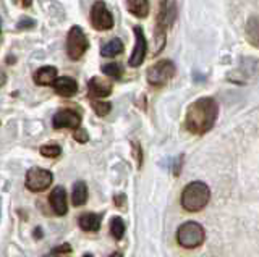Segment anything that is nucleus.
<instances>
[{
    "mask_svg": "<svg viewBox=\"0 0 259 257\" xmlns=\"http://www.w3.org/2000/svg\"><path fill=\"white\" fill-rule=\"evenodd\" d=\"M219 117V104L212 97H201L194 100L186 110L185 126L193 134H206L212 130Z\"/></svg>",
    "mask_w": 259,
    "mask_h": 257,
    "instance_id": "f257e3e1",
    "label": "nucleus"
},
{
    "mask_svg": "<svg viewBox=\"0 0 259 257\" xmlns=\"http://www.w3.org/2000/svg\"><path fill=\"white\" fill-rule=\"evenodd\" d=\"M210 199V189L206 183L193 181L186 184L182 192V205L188 212H199L202 211Z\"/></svg>",
    "mask_w": 259,
    "mask_h": 257,
    "instance_id": "f03ea898",
    "label": "nucleus"
},
{
    "mask_svg": "<svg viewBox=\"0 0 259 257\" xmlns=\"http://www.w3.org/2000/svg\"><path fill=\"white\" fill-rule=\"evenodd\" d=\"M204 238H206L204 228H202L198 222H186L177 231L178 244L185 249L199 247L202 243H204Z\"/></svg>",
    "mask_w": 259,
    "mask_h": 257,
    "instance_id": "7ed1b4c3",
    "label": "nucleus"
},
{
    "mask_svg": "<svg viewBox=\"0 0 259 257\" xmlns=\"http://www.w3.org/2000/svg\"><path fill=\"white\" fill-rule=\"evenodd\" d=\"M174 13H170L167 0H159V13L156 18V31H154V54H159L165 45V29L172 23Z\"/></svg>",
    "mask_w": 259,
    "mask_h": 257,
    "instance_id": "20e7f679",
    "label": "nucleus"
},
{
    "mask_svg": "<svg viewBox=\"0 0 259 257\" xmlns=\"http://www.w3.org/2000/svg\"><path fill=\"white\" fill-rule=\"evenodd\" d=\"M89 49L88 36L81 26H71L67 36V54L71 60H78Z\"/></svg>",
    "mask_w": 259,
    "mask_h": 257,
    "instance_id": "39448f33",
    "label": "nucleus"
},
{
    "mask_svg": "<svg viewBox=\"0 0 259 257\" xmlns=\"http://www.w3.org/2000/svg\"><path fill=\"white\" fill-rule=\"evenodd\" d=\"M175 71H177V68L174 65V62L160 60L148 70L146 78H148V83L151 86H162V84L168 83L170 79L175 76Z\"/></svg>",
    "mask_w": 259,
    "mask_h": 257,
    "instance_id": "423d86ee",
    "label": "nucleus"
},
{
    "mask_svg": "<svg viewBox=\"0 0 259 257\" xmlns=\"http://www.w3.org/2000/svg\"><path fill=\"white\" fill-rule=\"evenodd\" d=\"M24 184H26V188L29 191H34V192L46 191L52 184V173L49 170H44V168L32 167L26 173V181H24Z\"/></svg>",
    "mask_w": 259,
    "mask_h": 257,
    "instance_id": "0eeeda50",
    "label": "nucleus"
},
{
    "mask_svg": "<svg viewBox=\"0 0 259 257\" xmlns=\"http://www.w3.org/2000/svg\"><path fill=\"white\" fill-rule=\"evenodd\" d=\"M91 25L97 31H109L113 28V15L102 0H97L91 7Z\"/></svg>",
    "mask_w": 259,
    "mask_h": 257,
    "instance_id": "6e6552de",
    "label": "nucleus"
},
{
    "mask_svg": "<svg viewBox=\"0 0 259 257\" xmlns=\"http://www.w3.org/2000/svg\"><path fill=\"white\" fill-rule=\"evenodd\" d=\"M259 70V62L253 59H243L240 67L232 70L227 78L230 79V83H237V84H245L248 83L251 78L256 75V71Z\"/></svg>",
    "mask_w": 259,
    "mask_h": 257,
    "instance_id": "1a4fd4ad",
    "label": "nucleus"
},
{
    "mask_svg": "<svg viewBox=\"0 0 259 257\" xmlns=\"http://www.w3.org/2000/svg\"><path fill=\"white\" fill-rule=\"evenodd\" d=\"M133 33L136 37V44H135V49L132 52V57L128 60V65L132 68L140 67L141 63L146 59V52H148V42H146V36H144V31L141 26H135L133 28Z\"/></svg>",
    "mask_w": 259,
    "mask_h": 257,
    "instance_id": "9d476101",
    "label": "nucleus"
},
{
    "mask_svg": "<svg viewBox=\"0 0 259 257\" xmlns=\"http://www.w3.org/2000/svg\"><path fill=\"white\" fill-rule=\"evenodd\" d=\"M52 125H54L55 130H62V128H71V130H76V128H79V125H81V115L75 110L63 109L54 115Z\"/></svg>",
    "mask_w": 259,
    "mask_h": 257,
    "instance_id": "9b49d317",
    "label": "nucleus"
},
{
    "mask_svg": "<svg viewBox=\"0 0 259 257\" xmlns=\"http://www.w3.org/2000/svg\"><path fill=\"white\" fill-rule=\"evenodd\" d=\"M112 94V83L102 78H91L88 81V95L89 97H107Z\"/></svg>",
    "mask_w": 259,
    "mask_h": 257,
    "instance_id": "f8f14e48",
    "label": "nucleus"
},
{
    "mask_svg": "<svg viewBox=\"0 0 259 257\" xmlns=\"http://www.w3.org/2000/svg\"><path fill=\"white\" fill-rule=\"evenodd\" d=\"M49 202H51V207L55 215H65L68 212V204H67V192L62 186H57L55 189H52L51 196H49Z\"/></svg>",
    "mask_w": 259,
    "mask_h": 257,
    "instance_id": "ddd939ff",
    "label": "nucleus"
},
{
    "mask_svg": "<svg viewBox=\"0 0 259 257\" xmlns=\"http://www.w3.org/2000/svg\"><path fill=\"white\" fill-rule=\"evenodd\" d=\"M54 91L62 95V97H71L73 94H76L78 91V84L73 78L70 76H60V78H55V81L52 83Z\"/></svg>",
    "mask_w": 259,
    "mask_h": 257,
    "instance_id": "4468645a",
    "label": "nucleus"
},
{
    "mask_svg": "<svg viewBox=\"0 0 259 257\" xmlns=\"http://www.w3.org/2000/svg\"><path fill=\"white\" fill-rule=\"evenodd\" d=\"M101 222H102V215L94 214V212L81 214L78 219V225L84 231H97L101 228Z\"/></svg>",
    "mask_w": 259,
    "mask_h": 257,
    "instance_id": "2eb2a0df",
    "label": "nucleus"
},
{
    "mask_svg": "<svg viewBox=\"0 0 259 257\" xmlns=\"http://www.w3.org/2000/svg\"><path fill=\"white\" fill-rule=\"evenodd\" d=\"M57 68L55 67H40L34 73V83L39 86H49L55 81Z\"/></svg>",
    "mask_w": 259,
    "mask_h": 257,
    "instance_id": "dca6fc26",
    "label": "nucleus"
},
{
    "mask_svg": "<svg viewBox=\"0 0 259 257\" xmlns=\"http://www.w3.org/2000/svg\"><path fill=\"white\" fill-rule=\"evenodd\" d=\"M126 10L138 18H146L149 15V0H126Z\"/></svg>",
    "mask_w": 259,
    "mask_h": 257,
    "instance_id": "f3484780",
    "label": "nucleus"
},
{
    "mask_svg": "<svg viewBox=\"0 0 259 257\" xmlns=\"http://www.w3.org/2000/svg\"><path fill=\"white\" fill-rule=\"evenodd\" d=\"M246 37L251 45L259 47V17H251L246 23Z\"/></svg>",
    "mask_w": 259,
    "mask_h": 257,
    "instance_id": "a211bd4d",
    "label": "nucleus"
},
{
    "mask_svg": "<svg viewBox=\"0 0 259 257\" xmlns=\"http://www.w3.org/2000/svg\"><path fill=\"white\" fill-rule=\"evenodd\" d=\"M121 52H123V42L120 39H112V41L101 47L102 57H115V55H120Z\"/></svg>",
    "mask_w": 259,
    "mask_h": 257,
    "instance_id": "6ab92c4d",
    "label": "nucleus"
},
{
    "mask_svg": "<svg viewBox=\"0 0 259 257\" xmlns=\"http://www.w3.org/2000/svg\"><path fill=\"white\" fill-rule=\"evenodd\" d=\"M71 199H73V204L75 205H83L88 199V186L84 181H76L75 186H73V194H71Z\"/></svg>",
    "mask_w": 259,
    "mask_h": 257,
    "instance_id": "aec40b11",
    "label": "nucleus"
},
{
    "mask_svg": "<svg viewBox=\"0 0 259 257\" xmlns=\"http://www.w3.org/2000/svg\"><path fill=\"white\" fill-rule=\"evenodd\" d=\"M110 233L115 239H121L125 235V223L120 217H113L110 222Z\"/></svg>",
    "mask_w": 259,
    "mask_h": 257,
    "instance_id": "412c9836",
    "label": "nucleus"
},
{
    "mask_svg": "<svg viewBox=\"0 0 259 257\" xmlns=\"http://www.w3.org/2000/svg\"><path fill=\"white\" fill-rule=\"evenodd\" d=\"M102 73L113 78V79H118V78H121V75H123V68H121L118 63H107V65L102 67Z\"/></svg>",
    "mask_w": 259,
    "mask_h": 257,
    "instance_id": "4be33fe9",
    "label": "nucleus"
},
{
    "mask_svg": "<svg viewBox=\"0 0 259 257\" xmlns=\"http://www.w3.org/2000/svg\"><path fill=\"white\" fill-rule=\"evenodd\" d=\"M91 106H93V110H94L99 117L109 115V114H110V110H112V104H110V102H104V100H94V99H93Z\"/></svg>",
    "mask_w": 259,
    "mask_h": 257,
    "instance_id": "5701e85b",
    "label": "nucleus"
},
{
    "mask_svg": "<svg viewBox=\"0 0 259 257\" xmlns=\"http://www.w3.org/2000/svg\"><path fill=\"white\" fill-rule=\"evenodd\" d=\"M60 154H62V149L60 146H57V144H46V146L40 147V156H44V157L57 159Z\"/></svg>",
    "mask_w": 259,
    "mask_h": 257,
    "instance_id": "b1692460",
    "label": "nucleus"
},
{
    "mask_svg": "<svg viewBox=\"0 0 259 257\" xmlns=\"http://www.w3.org/2000/svg\"><path fill=\"white\" fill-rule=\"evenodd\" d=\"M73 138H75V141H78V142L83 144V142H88L89 136H88V131L83 130V128H76L75 133H73Z\"/></svg>",
    "mask_w": 259,
    "mask_h": 257,
    "instance_id": "393cba45",
    "label": "nucleus"
},
{
    "mask_svg": "<svg viewBox=\"0 0 259 257\" xmlns=\"http://www.w3.org/2000/svg\"><path fill=\"white\" fill-rule=\"evenodd\" d=\"M36 25V21L34 20H31V18H23L20 20L18 23H16V29H28V28H32Z\"/></svg>",
    "mask_w": 259,
    "mask_h": 257,
    "instance_id": "a878e982",
    "label": "nucleus"
},
{
    "mask_svg": "<svg viewBox=\"0 0 259 257\" xmlns=\"http://www.w3.org/2000/svg\"><path fill=\"white\" fill-rule=\"evenodd\" d=\"M133 149H135V156H136V162H138V167H141V162H143V156H141V147L138 146L136 142H133Z\"/></svg>",
    "mask_w": 259,
    "mask_h": 257,
    "instance_id": "bb28decb",
    "label": "nucleus"
},
{
    "mask_svg": "<svg viewBox=\"0 0 259 257\" xmlns=\"http://www.w3.org/2000/svg\"><path fill=\"white\" fill-rule=\"evenodd\" d=\"M71 251V247H70V244H62V246H57V247H54V254H59V252H70Z\"/></svg>",
    "mask_w": 259,
    "mask_h": 257,
    "instance_id": "cd10ccee",
    "label": "nucleus"
},
{
    "mask_svg": "<svg viewBox=\"0 0 259 257\" xmlns=\"http://www.w3.org/2000/svg\"><path fill=\"white\" fill-rule=\"evenodd\" d=\"M113 200H115V205L117 207H121V205H123V202H125V196L123 194L115 196V197H113Z\"/></svg>",
    "mask_w": 259,
    "mask_h": 257,
    "instance_id": "c85d7f7f",
    "label": "nucleus"
},
{
    "mask_svg": "<svg viewBox=\"0 0 259 257\" xmlns=\"http://www.w3.org/2000/svg\"><path fill=\"white\" fill-rule=\"evenodd\" d=\"M5 83H7V73L4 70H0V87H2Z\"/></svg>",
    "mask_w": 259,
    "mask_h": 257,
    "instance_id": "c756f323",
    "label": "nucleus"
},
{
    "mask_svg": "<svg viewBox=\"0 0 259 257\" xmlns=\"http://www.w3.org/2000/svg\"><path fill=\"white\" fill-rule=\"evenodd\" d=\"M34 236H36V238H42V230H40V228H36Z\"/></svg>",
    "mask_w": 259,
    "mask_h": 257,
    "instance_id": "7c9ffc66",
    "label": "nucleus"
},
{
    "mask_svg": "<svg viewBox=\"0 0 259 257\" xmlns=\"http://www.w3.org/2000/svg\"><path fill=\"white\" fill-rule=\"evenodd\" d=\"M21 4H23V7H31V4H32V0H21Z\"/></svg>",
    "mask_w": 259,
    "mask_h": 257,
    "instance_id": "2f4dec72",
    "label": "nucleus"
},
{
    "mask_svg": "<svg viewBox=\"0 0 259 257\" xmlns=\"http://www.w3.org/2000/svg\"><path fill=\"white\" fill-rule=\"evenodd\" d=\"M110 257H121V254H120V252H113Z\"/></svg>",
    "mask_w": 259,
    "mask_h": 257,
    "instance_id": "473e14b6",
    "label": "nucleus"
},
{
    "mask_svg": "<svg viewBox=\"0 0 259 257\" xmlns=\"http://www.w3.org/2000/svg\"><path fill=\"white\" fill-rule=\"evenodd\" d=\"M83 257H93L91 254H86V255H83Z\"/></svg>",
    "mask_w": 259,
    "mask_h": 257,
    "instance_id": "72a5a7b5",
    "label": "nucleus"
},
{
    "mask_svg": "<svg viewBox=\"0 0 259 257\" xmlns=\"http://www.w3.org/2000/svg\"><path fill=\"white\" fill-rule=\"evenodd\" d=\"M44 257H52V255H44Z\"/></svg>",
    "mask_w": 259,
    "mask_h": 257,
    "instance_id": "f704fd0d",
    "label": "nucleus"
}]
</instances>
